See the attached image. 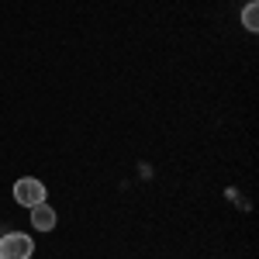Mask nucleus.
<instances>
[{
    "mask_svg": "<svg viewBox=\"0 0 259 259\" xmlns=\"http://www.w3.org/2000/svg\"><path fill=\"white\" fill-rule=\"evenodd\" d=\"M242 24H245L249 31H256V28H259V4H256V0L242 7Z\"/></svg>",
    "mask_w": 259,
    "mask_h": 259,
    "instance_id": "20e7f679",
    "label": "nucleus"
},
{
    "mask_svg": "<svg viewBox=\"0 0 259 259\" xmlns=\"http://www.w3.org/2000/svg\"><path fill=\"white\" fill-rule=\"evenodd\" d=\"M31 225H35L38 232H52V228H56V211L49 207V200L31 207Z\"/></svg>",
    "mask_w": 259,
    "mask_h": 259,
    "instance_id": "7ed1b4c3",
    "label": "nucleus"
},
{
    "mask_svg": "<svg viewBox=\"0 0 259 259\" xmlns=\"http://www.w3.org/2000/svg\"><path fill=\"white\" fill-rule=\"evenodd\" d=\"M45 183L35 177H21L18 183H14V200L18 204H24V207H35V204H45Z\"/></svg>",
    "mask_w": 259,
    "mask_h": 259,
    "instance_id": "f03ea898",
    "label": "nucleus"
},
{
    "mask_svg": "<svg viewBox=\"0 0 259 259\" xmlns=\"http://www.w3.org/2000/svg\"><path fill=\"white\" fill-rule=\"evenodd\" d=\"M31 252H35V242L24 232H7L0 239V259H31Z\"/></svg>",
    "mask_w": 259,
    "mask_h": 259,
    "instance_id": "f257e3e1",
    "label": "nucleus"
}]
</instances>
